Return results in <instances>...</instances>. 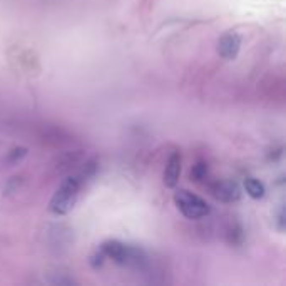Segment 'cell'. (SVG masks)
Returning <instances> with one entry per match:
<instances>
[{"label":"cell","instance_id":"30bf717a","mask_svg":"<svg viewBox=\"0 0 286 286\" xmlns=\"http://www.w3.org/2000/svg\"><path fill=\"white\" fill-rule=\"evenodd\" d=\"M102 263H104V253L101 251V253H95L90 256V264H92V268H99V266H102Z\"/></svg>","mask_w":286,"mask_h":286},{"label":"cell","instance_id":"9c48e42d","mask_svg":"<svg viewBox=\"0 0 286 286\" xmlns=\"http://www.w3.org/2000/svg\"><path fill=\"white\" fill-rule=\"evenodd\" d=\"M25 156H27V149H25V147H14V149H12L10 153L7 154L5 163H8V164H17L19 161H22Z\"/></svg>","mask_w":286,"mask_h":286},{"label":"cell","instance_id":"6da1fadb","mask_svg":"<svg viewBox=\"0 0 286 286\" xmlns=\"http://www.w3.org/2000/svg\"><path fill=\"white\" fill-rule=\"evenodd\" d=\"M102 253L104 256L111 258L112 261L123 266L131 268H142L146 264V254L144 251L136 248V246L124 245L118 240H109L102 243Z\"/></svg>","mask_w":286,"mask_h":286},{"label":"cell","instance_id":"5b68a950","mask_svg":"<svg viewBox=\"0 0 286 286\" xmlns=\"http://www.w3.org/2000/svg\"><path fill=\"white\" fill-rule=\"evenodd\" d=\"M241 49V37L235 32L224 34L218 42V54L223 59H236V55L240 54Z\"/></svg>","mask_w":286,"mask_h":286},{"label":"cell","instance_id":"7a4b0ae2","mask_svg":"<svg viewBox=\"0 0 286 286\" xmlns=\"http://www.w3.org/2000/svg\"><path fill=\"white\" fill-rule=\"evenodd\" d=\"M81 183L77 177L69 176L62 181L59 189L50 199V211L54 214H67L76 206L77 196H79Z\"/></svg>","mask_w":286,"mask_h":286},{"label":"cell","instance_id":"3957f363","mask_svg":"<svg viewBox=\"0 0 286 286\" xmlns=\"http://www.w3.org/2000/svg\"><path fill=\"white\" fill-rule=\"evenodd\" d=\"M174 203L177 209L188 219H201L211 213V207L204 199L193 194L188 189H177L174 193Z\"/></svg>","mask_w":286,"mask_h":286},{"label":"cell","instance_id":"ba28073f","mask_svg":"<svg viewBox=\"0 0 286 286\" xmlns=\"http://www.w3.org/2000/svg\"><path fill=\"white\" fill-rule=\"evenodd\" d=\"M206 177H207V164L206 163L194 164L193 169H191V179L196 181V183H201Z\"/></svg>","mask_w":286,"mask_h":286},{"label":"cell","instance_id":"52a82bcc","mask_svg":"<svg viewBox=\"0 0 286 286\" xmlns=\"http://www.w3.org/2000/svg\"><path fill=\"white\" fill-rule=\"evenodd\" d=\"M245 189L253 199H261L264 196V193H266V191H264L263 183H259L256 177H246L245 179Z\"/></svg>","mask_w":286,"mask_h":286},{"label":"cell","instance_id":"8992f818","mask_svg":"<svg viewBox=\"0 0 286 286\" xmlns=\"http://www.w3.org/2000/svg\"><path fill=\"white\" fill-rule=\"evenodd\" d=\"M179 174H181V154L172 153L166 163V169H164L163 176L164 186L166 188H176L177 181H179Z\"/></svg>","mask_w":286,"mask_h":286},{"label":"cell","instance_id":"277c9868","mask_svg":"<svg viewBox=\"0 0 286 286\" xmlns=\"http://www.w3.org/2000/svg\"><path fill=\"white\" fill-rule=\"evenodd\" d=\"M209 189L211 194L223 203H235L241 196L240 186L233 183V181H216V183L211 184Z\"/></svg>","mask_w":286,"mask_h":286}]
</instances>
